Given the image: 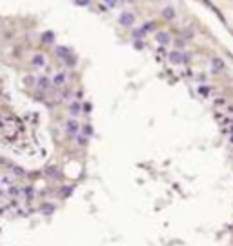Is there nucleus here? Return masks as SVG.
I'll use <instances>...</instances> for the list:
<instances>
[{
	"label": "nucleus",
	"instance_id": "1",
	"mask_svg": "<svg viewBox=\"0 0 233 246\" xmlns=\"http://www.w3.org/2000/svg\"><path fill=\"white\" fill-rule=\"evenodd\" d=\"M118 24L124 26V27H133V24H135V15H133L131 11H124V13H120Z\"/></svg>",
	"mask_w": 233,
	"mask_h": 246
},
{
	"label": "nucleus",
	"instance_id": "2",
	"mask_svg": "<svg viewBox=\"0 0 233 246\" xmlns=\"http://www.w3.org/2000/svg\"><path fill=\"white\" fill-rule=\"evenodd\" d=\"M168 62L171 64V66H180V64H184V53H180V51H170V55H168Z\"/></svg>",
	"mask_w": 233,
	"mask_h": 246
},
{
	"label": "nucleus",
	"instance_id": "3",
	"mask_svg": "<svg viewBox=\"0 0 233 246\" xmlns=\"http://www.w3.org/2000/svg\"><path fill=\"white\" fill-rule=\"evenodd\" d=\"M224 68H226V64H224V60H222L220 57H213V59H211V73H213V75L222 73Z\"/></svg>",
	"mask_w": 233,
	"mask_h": 246
},
{
	"label": "nucleus",
	"instance_id": "4",
	"mask_svg": "<svg viewBox=\"0 0 233 246\" xmlns=\"http://www.w3.org/2000/svg\"><path fill=\"white\" fill-rule=\"evenodd\" d=\"M66 131H67L69 135H78V131H80V124H78L75 119H67V122H66Z\"/></svg>",
	"mask_w": 233,
	"mask_h": 246
},
{
	"label": "nucleus",
	"instance_id": "5",
	"mask_svg": "<svg viewBox=\"0 0 233 246\" xmlns=\"http://www.w3.org/2000/svg\"><path fill=\"white\" fill-rule=\"evenodd\" d=\"M155 39H157V42H158L160 46H168V44H171V35H170L168 31H157Z\"/></svg>",
	"mask_w": 233,
	"mask_h": 246
},
{
	"label": "nucleus",
	"instance_id": "6",
	"mask_svg": "<svg viewBox=\"0 0 233 246\" xmlns=\"http://www.w3.org/2000/svg\"><path fill=\"white\" fill-rule=\"evenodd\" d=\"M160 15H162V18H166V20H173L175 17H177V13H175V7H164L162 11H160Z\"/></svg>",
	"mask_w": 233,
	"mask_h": 246
},
{
	"label": "nucleus",
	"instance_id": "7",
	"mask_svg": "<svg viewBox=\"0 0 233 246\" xmlns=\"http://www.w3.org/2000/svg\"><path fill=\"white\" fill-rule=\"evenodd\" d=\"M37 86H39L40 89L47 91V89L51 88V79H47V77H40L39 80H37Z\"/></svg>",
	"mask_w": 233,
	"mask_h": 246
},
{
	"label": "nucleus",
	"instance_id": "8",
	"mask_svg": "<svg viewBox=\"0 0 233 246\" xmlns=\"http://www.w3.org/2000/svg\"><path fill=\"white\" fill-rule=\"evenodd\" d=\"M64 82H66V75H64V73H57V75L53 77V80H51V86L60 88V86H64Z\"/></svg>",
	"mask_w": 233,
	"mask_h": 246
},
{
	"label": "nucleus",
	"instance_id": "9",
	"mask_svg": "<svg viewBox=\"0 0 233 246\" xmlns=\"http://www.w3.org/2000/svg\"><path fill=\"white\" fill-rule=\"evenodd\" d=\"M210 91H211V88H210L208 84H200V86H197V93H198L200 97H204V99L210 95Z\"/></svg>",
	"mask_w": 233,
	"mask_h": 246
},
{
	"label": "nucleus",
	"instance_id": "10",
	"mask_svg": "<svg viewBox=\"0 0 233 246\" xmlns=\"http://www.w3.org/2000/svg\"><path fill=\"white\" fill-rule=\"evenodd\" d=\"M33 66H37V68H44V66H46V57H44V55H35V57H33Z\"/></svg>",
	"mask_w": 233,
	"mask_h": 246
},
{
	"label": "nucleus",
	"instance_id": "11",
	"mask_svg": "<svg viewBox=\"0 0 233 246\" xmlns=\"http://www.w3.org/2000/svg\"><path fill=\"white\" fill-rule=\"evenodd\" d=\"M57 55L60 57V59H69V57H71L69 49H67V47H64V46H60V47H57Z\"/></svg>",
	"mask_w": 233,
	"mask_h": 246
},
{
	"label": "nucleus",
	"instance_id": "12",
	"mask_svg": "<svg viewBox=\"0 0 233 246\" xmlns=\"http://www.w3.org/2000/svg\"><path fill=\"white\" fill-rule=\"evenodd\" d=\"M80 129H82V131H80V135H84V137H88V139H89V137L93 135V128H91L89 124H86V126H82Z\"/></svg>",
	"mask_w": 233,
	"mask_h": 246
},
{
	"label": "nucleus",
	"instance_id": "13",
	"mask_svg": "<svg viewBox=\"0 0 233 246\" xmlns=\"http://www.w3.org/2000/svg\"><path fill=\"white\" fill-rule=\"evenodd\" d=\"M69 113H71L73 117H77L78 113H80V102H77V100H75V102L71 104V106H69Z\"/></svg>",
	"mask_w": 233,
	"mask_h": 246
},
{
	"label": "nucleus",
	"instance_id": "14",
	"mask_svg": "<svg viewBox=\"0 0 233 246\" xmlns=\"http://www.w3.org/2000/svg\"><path fill=\"white\" fill-rule=\"evenodd\" d=\"M153 27H155V24H153V22H148V24H144V26L140 27V31H142V35H144V33H148V31H153Z\"/></svg>",
	"mask_w": 233,
	"mask_h": 246
},
{
	"label": "nucleus",
	"instance_id": "15",
	"mask_svg": "<svg viewBox=\"0 0 233 246\" xmlns=\"http://www.w3.org/2000/svg\"><path fill=\"white\" fill-rule=\"evenodd\" d=\"M78 144H80V146H88V142H89V139H88V137H84V135H78Z\"/></svg>",
	"mask_w": 233,
	"mask_h": 246
},
{
	"label": "nucleus",
	"instance_id": "16",
	"mask_svg": "<svg viewBox=\"0 0 233 246\" xmlns=\"http://www.w3.org/2000/svg\"><path fill=\"white\" fill-rule=\"evenodd\" d=\"M104 4H106V7H115L118 0H104Z\"/></svg>",
	"mask_w": 233,
	"mask_h": 246
},
{
	"label": "nucleus",
	"instance_id": "17",
	"mask_svg": "<svg viewBox=\"0 0 233 246\" xmlns=\"http://www.w3.org/2000/svg\"><path fill=\"white\" fill-rule=\"evenodd\" d=\"M44 40H47L46 44H51V42H53V33H46V35H44Z\"/></svg>",
	"mask_w": 233,
	"mask_h": 246
},
{
	"label": "nucleus",
	"instance_id": "18",
	"mask_svg": "<svg viewBox=\"0 0 233 246\" xmlns=\"http://www.w3.org/2000/svg\"><path fill=\"white\" fill-rule=\"evenodd\" d=\"M75 2H77L78 6H88L89 4V0H75Z\"/></svg>",
	"mask_w": 233,
	"mask_h": 246
},
{
	"label": "nucleus",
	"instance_id": "19",
	"mask_svg": "<svg viewBox=\"0 0 233 246\" xmlns=\"http://www.w3.org/2000/svg\"><path fill=\"white\" fill-rule=\"evenodd\" d=\"M135 47L137 49H142V40H135Z\"/></svg>",
	"mask_w": 233,
	"mask_h": 246
},
{
	"label": "nucleus",
	"instance_id": "20",
	"mask_svg": "<svg viewBox=\"0 0 233 246\" xmlns=\"http://www.w3.org/2000/svg\"><path fill=\"white\" fill-rule=\"evenodd\" d=\"M177 47H184V40H177Z\"/></svg>",
	"mask_w": 233,
	"mask_h": 246
}]
</instances>
